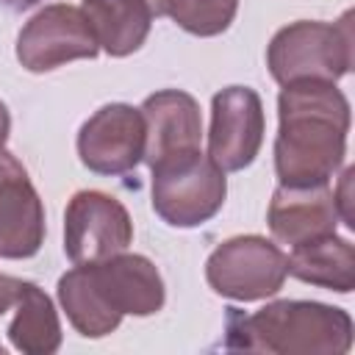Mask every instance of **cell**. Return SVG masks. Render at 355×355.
Instances as JSON below:
<instances>
[{"label":"cell","instance_id":"6da1fadb","mask_svg":"<svg viewBox=\"0 0 355 355\" xmlns=\"http://www.w3.org/2000/svg\"><path fill=\"white\" fill-rule=\"evenodd\" d=\"M280 130L275 169L280 186H319L333 178L347 153L349 103L327 80H297L277 97Z\"/></svg>","mask_w":355,"mask_h":355},{"label":"cell","instance_id":"7a4b0ae2","mask_svg":"<svg viewBox=\"0 0 355 355\" xmlns=\"http://www.w3.org/2000/svg\"><path fill=\"white\" fill-rule=\"evenodd\" d=\"M227 347L272 355H344L352 347V319L322 302L280 300L247 316L233 311Z\"/></svg>","mask_w":355,"mask_h":355},{"label":"cell","instance_id":"3957f363","mask_svg":"<svg viewBox=\"0 0 355 355\" xmlns=\"http://www.w3.org/2000/svg\"><path fill=\"white\" fill-rule=\"evenodd\" d=\"M266 67L280 86L297 80L336 83L352 67V11L338 22L300 19L280 28L269 42Z\"/></svg>","mask_w":355,"mask_h":355},{"label":"cell","instance_id":"277c9868","mask_svg":"<svg viewBox=\"0 0 355 355\" xmlns=\"http://www.w3.org/2000/svg\"><path fill=\"white\" fill-rule=\"evenodd\" d=\"M153 169V208L172 227H197L225 202V172L200 150L169 155Z\"/></svg>","mask_w":355,"mask_h":355},{"label":"cell","instance_id":"5b68a950","mask_svg":"<svg viewBox=\"0 0 355 355\" xmlns=\"http://www.w3.org/2000/svg\"><path fill=\"white\" fill-rule=\"evenodd\" d=\"M286 255L263 236H236L222 241L205 263L208 286L239 302L266 300L280 291L286 280Z\"/></svg>","mask_w":355,"mask_h":355},{"label":"cell","instance_id":"8992f818","mask_svg":"<svg viewBox=\"0 0 355 355\" xmlns=\"http://www.w3.org/2000/svg\"><path fill=\"white\" fill-rule=\"evenodd\" d=\"M133 222L125 205L103 191H78L64 214V250L75 266L100 263L128 250Z\"/></svg>","mask_w":355,"mask_h":355},{"label":"cell","instance_id":"52a82bcc","mask_svg":"<svg viewBox=\"0 0 355 355\" xmlns=\"http://www.w3.org/2000/svg\"><path fill=\"white\" fill-rule=\"evenodd\" d=\"M97 50L83 11L67 3L44 6L17 36V58L28 72H50L75 58H94Z\"/></svg>","mask_w":355,"mask_h":355},{"label":"cell","instance_id":"ba28073f","mask_svg":"<svg viewBox=\"0 0 355 355\" xmlns=\"http://www.w3.org/2000/svg\"><path fill=\"white\" fill-rule=\"evenodd\" d=\"M263 144V105L255 89L227 86L211 100L208 158L222 172L250 166Z\"/></svg>","mask_w":355,"mask_h":355},{"label":"cell","instance_id":"9c48e42d","mask_svg":"<svg viewBox=\"0 0 355 355\" xmlns=\"http://www.w3.org/2000/svg\"><path fill=\"white\" fill-rule=\"evenodd\" d=\"M78 155L97 175H125L144 158L141 111L111 103L94 111L78 133Z\"/></svg>","mask_w":355,"mask_h":355},{"label":"cell","instance_id":"30bf717a","mask_svg":"<svg viewBox=\"0 0 355 355\" xmlns=\"http://www.w3.org/2000/svg\"><path fill=\"white\" fill-rule=\"evenodd\" d=\"M44 241V208L25 166L0 150V258H31Z\"/></svg>","mask_w":355,"mask_h":355},{"label":"cell","instance_id":"8fae6325","mask_svg":"<svg viewBox=\"0 0 355 355\" xmlns=\"http://www.w3.org/2000/svg\"><path fill=\"white\" fill-rule=\"evenodd\" d=\"M144 119V161L153 166L169 155L200 150L202 119L200 105L180 89H161L141 103Z\"/></svg>","mask_w":355,"mask_h":355},{"label":"cell","instance_id":"7c38bea8","mask_svg":"<svg viewBox=\"0 0 355 355\" xmlns=\"http://www.w3.org/2000/svg\"><path fill=\"white\" fill-rule=\"evenodd\" d=\"M269 230L283 244H305L336 233L338 208L327 183L319 186H280L269 202Z\"/></svg>","mask_w":355,"mask_h":355},{"label":"cell","instance_id":"4fadbf2b","mask_svg":"<svg viewBox=\"0 0 355 355\" xmlns=\"http://www.w3.org/2000/svg\"><path fill=\"white\" fill-rule=\"evenodd\" d=\"M103 294L116 313L150 316L164 305V280L155 263L144 255H114L100 263H86Z\"/></svg>","mask_w":355,"mask_h":355},{"label":"cell","instance_id":"5bb4252c","mask_svg":"<svg viewBox=\"0 0 355 355\" xmlns=\"http://www.w3.org/2000/svg\"><path fill=\"white\" fill-rule=\"evenodd\" d=\"M286 269L302 283L322 286L338 294H349L355 288V250L336 233L297 244L286 258Z\"/></svg>","mask_w":355,"mask_h":355},{"label":"cell","instance_id":"9a60e30c","mask_svg":"<svg viewBox=\"0 0 355 355\" xmlns=\"http://www.w3.org/2000/svg\"><path fill=\"white\" fill-rule=\"evenodd\" d=\"M80 11L97 44L116 58L136 53L144 44L153 22L144 0H83Z\"/></svg>","mask_w":355,"mask_h":355},{"label":"cell","instance_id":"2e32d148","mask_svg":"<svg viewBox=\"0 0 355 355\" xmlns=\"http://www.w3.org/2000/svg\"><path fill=\"white\" fill-rule=\"evenodd\" d=\"M58 302L67 311L72 327L86 338H103L119 327L122 313H116L100 294L92 269L86 263L69 269L58 280Z\"/></svg>","mask_w":355,"mask_h":355},{"label":"cell","instance_id":"e0dca14e","mask_svg":"<svg viewBox=\"0 0 355 355\" xmlns=\"http://www.w3.org/2000/svg\"><path fill=\"white\" fill-rule=\"evenodd\" d=\"M17 313L8 327L11 344L25 355H50L61 347V324L53 300L33 283L22 280L19 297L14 302Z\"/></svg>","mask_w":355,"mask_h":355},{"label":"cell","instance_id":"ac0fdd59","mask_svg":"<svg viewBox=\"0 0 355 355\" xmlns=\"http://www.w3.org/2000/svg\"><path fill=\"white\" fill-rule=\"evenodd\" d=\"M239 0H166V14L194 36H216L236 17Z\"/></svg>","mask_w":355,"mask_h":355},{"label":"cell","instance_id":"d6986e66","mask_svg":"<svg viewBox=\"0 0 355 355\" xmlns=\"http://www.w3.org/2000/svg\"><path fill=\"white\" fill-rule=\"evenodd\" d=\"M352 175H355V169H352V166H349V169H344L341 183H338V191H333V200H336V208H338V219H341V222H347L349 227L355 225V222H352V200H349Z\"/></svg>","mask_w":355,"mask_h":355},{"label":"cell","instance_id":"ffe728a7","mask_svg":"<svg viewBox=\"0 0 355 355\" xmlns=\"http://www.w3.org/2000/svg\"><path fill=\"white\" fill-rule=\"evenodd\" d=\"M19 288H22V280L8 277V275H0V316L8 308H14V302L19 297Z\"/></svg>","mask_w":355,"mask_h":355},{"label":"cell","instance_id":"44dd1931","mask_svg":"<svg viewBox=\"0 0 355 355\" xmlns=\"http://www.w3.org/2000/svg\"><path fill=\"white\" fill-rule=\"evenodd\" d=\"M8 130H11V116H8V108H6V103L0 100V150H3L6 139H8Z\"/></svg>","mask_w":355,"mask_h":355},{"label":"cell","instance_id":"7402d4cb","mask_svg":"<svg viewBox=\"0 0 355 355\" xmlns=\"http://www.w3.org/2000/svg\"><path fill=\"white\" fill-rule=\"evenodd\" d=\"M39 0H0V8H8V11H25L31 6H36Z\"/></svg>","mask_w":355,"mask_h":355},{"label":"cell","instance_id":"603a6c76","mask_svg":"<svg viewBox=\"0 0 355 355\" xmlns=\"http://www.w3.org/2000/svg\"><path fill=\"white\" fill-rule=\"evenodd\" d=\"M144 3H147L153 17H164L166 14V0H144Z\"/></svg>","mask_w":355,"mask_h":355}]
</instances>
